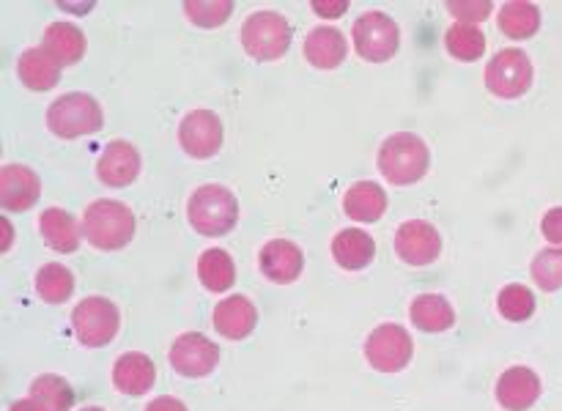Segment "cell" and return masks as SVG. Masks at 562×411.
<instances>
[{
  "label": "cell",
  "instance_id": "cell-10",
  "mask_svg": "<svg viewBox=\"0 0 562 411\" xmlns=\"http://www.w3.org/2000/svg\"><path fill=\"white\" fill-rule=\"evenodd\" d=\"M179 142L192 159H212L223 148V121L212 110H190L179 124Z\"/></svg>",
  "mask_w": 562,
  "mask_h": 411
},
{
  "label": "cell",
  "instance_id": "cell-22",
  "mask_svg": "<svg viewBox=\"0 0 562 411\" xmlns=\"http://www.w3.org/2000/svg\"><path fill=\"white\" fill-rule=\"evenodd\" d=\"M346 38L338 27L333 25H318L307 33L305 38V58L307 64L316 69H338L346 60Z\"/></svg>",
  "mask_w": 562,
  "mask_h": 411
},
{
  "label": "cell",
  "instance_id": "cell-40",
  "mask_svg": "<svg viewBox=\"0 0 562 411\" xmlns=\"http://www.w3.org/2000/svg\"><path fill=\"white\" fill-rule=\"evenodd\" d=\"M80 411H104V409H99V406H88V409H80Z\"/></svg>",
  "mask_w": 562,
  "mask_h": 411
},
{
  "label": "cell",
  "instance_id": "cell-38",
  "mask_svg": "<svg viewBox=\"0 0 562 411\" xmlns=\"http://www.w3.org/2000/svg\"><path fill=\"white\" fill-rule=\"evenodd\" d=\"M9 411H49V409L44 403H38L36 398H25V400H14Z\"/></svg>",
  "mask_w": 562,
  "mask_h": 411
},
{
  "label": "cell",
  "instance_id": "cell-25",
  "mask_svg": "<svg viewBox=\"0 0 562 411\" xmlns=\"http://www.w3.org/2000/svg\"><path fill=\"white\" fill-rule=\"evenodd\" d=\"M16 75L31 91H49L60 82V66L42 47H31L16 60Z\"/></svg>",
  "mask_w": 562,
  "mask_h": 411
},
{
  "label": "cell",
  "instance_id": "cell-37",
  "mask_svg": "<svg viewBox=\"0 0 562 411\" xmlns=\"http://www.w3.org/2000/svg\"><path fill=\"white\" fill-rule=\"evenodd\" d=\"M146 411H190L184 400L170 398V395H162V398H154L151 403L146 406Z\"/></svg>",
  "mask_w": 562,
  "mask_h": 411
},
{
  "label": "cell",
  "instance_id": "cell-4",
  "mask_svg": "<svg viewBox=\"0 0 562 411\" xmlns=\"http://www.w3.org/2000/svg\"><path fill=\"white\" fill-rule=\"evenodd\" d=\"M47 126L60 140H75V137L93 135L104 126L102 104L91 93L71 91L55 99L47 107Z\"/></svg>",
  "mask_w": 562,
  "mask_h": 411
},
{
  "label": "cell",
  "instance_id": "cell-13",
  "mask_svg": "<svg viewBox=\"0 0 562 411\" xmlns=\"http://www.w3.org/2000/svg\"><path fill=\"white\" fill-rule=\"evenodd\" d=\"M541 376L532 367L514 365L497 378V403L505 411H527L541 398Z\"/></svg>",
  "mask_w": 562,
  "mask_h": 411
},
{
  "label": "cell",
  "instance_id": "cell-17",
  "mask_svg": "<svg viewBox=\"0 0 562 411\" xmlns=\"http://www.w3.org/2000/svg\"><path fill=\"white\" fill-rule=\"evenodd\" d=\"M212 323L225 340H245L256 329L258 310L245 294H234L228 299L217 301L212 312Z\"/></svg>",
  "mask_w": 562,
  "mask_h": 411
},
{
  "label": "cell",
  "instance_id": "cell-12",
  "mask_svg": "<svg viewBox=\"0 0 562 411\" xmlns=\"http://www.w3.org/2000/svg\"><path fill=\"white\" fill-rule=\"evenodd\" d=\"M395 252L409 266H428L442 252V236L426 219H409L395 233Z\"/></svg>",
  "mask_w": 562,
  "mask_h": 411
},
{
  "label": "cell",
  "instance_id": "cell-7",
  "mask_svg": "<svg viewBox=\"0 0 562 411\" xmlns=\"http://www.w3.org/2000/svg\"><path fill=\"white\" fill-rule=\"evenodd\" d=\"M351 38H355V49L362 60L384 64L398 53L401 31L393 16H387L384 11H366L362 16H357Z\"/></svg>",
  "mask_w": 562,
  "mask_h": 411
},
{
  "label": "cell",
  "instance_id": "cell-19",
  "mask_svg": "<svg viewBox=\"0 0 562 411\" xmlns=\"http://www.w3.org/2000/svg\"><path fill=\"white\" fill-rule=\"evenodd\" d=\"M333 258L346 272H360V269L371 266L376 258V241L366 230L344 228L333 239Z\"/></svg>",
  "mask_w": 562,
  "mask_h": 411
},
{
  "label": "cell",
  "instance_id": "cell-30",
  "mask_svg": "<svg viewBox=\"0 0 562 411\" xmlns=\"http://www.w3.org/2000/svg\"><path fill=\"white\" fill-rule=\"evenodd\" d=\"M31 398L47 406L49 411H69L71 403H75V392H71L69 381L55 376V373H44V376L33 378Z\"/></svg>",
  "mask_w": 562,
  "mask_h": 411
},
{
  "label": "cell",
  "instance_id": "cell-33",
  "mask_svg": "<svg viewBox=\"0 0 562 411\" xmlns=\"http://www.w3.org/2000/svg\"><path fill=\"white\" fill-rule=\"evenodd\" d=\"M184 14L198 27H220L234 14V3L231 0H212V3L209 0H190V3H184Z\"/></svg>",
  "mask_w": 562,
  "mask_h": 411
},
{
  "label": "cell",
  "instance_id": "cell-20",
  "mask_svg": "<svg viewBox=\"0 0 562 411\" xmlns=\"http://www.w3.org/2000/svg\"><path fill=\"white\" fill-rule=\"evenodd\" d=\"M42 49L64 69V66H75L77 60L86 55V33L75 25V22H53L47 25L42 38Z\"/></svg>",
  "mask_w": 562,
  "mask_h": 411
},
{
  "label": "cell",
  "instance_id": "cell-18",
  "mask_svg": "<svg viewBox=\"0 0 562 411\" xmlns=\"http://www.w3.org/2000/svg\"><path fill=\"white\" fill-rule=\"evenodd\" d=\"M157 381V367H154L151 356L140 354V351H126L115 359L113 365V387L119 392L132 395H146L148 389Z\"/></svg>",
  "mask_w": 562,
  "mask_h": 411
},
{
  "label": "cell",
  "instance_id": "cell-35",
  "mask_svg": "<svg viewBox=\"0 0 562 411\" xmlns=\"http://www.w3.org/2000/svg\"><path fill=\"white\" fill-rule=\"evenodd\" d=\"M541 230L554 247H562V206L549 208L541 219Z\"/></svg>",
  "mask_w": 562,
  "mask_h": 411
},
{
  "label": "cell",
  "instance_id": "cell-23",
  "mask_svg": "<svg viewBox=\"0 0 562 411\" xmlns=\"http://www.w3.org/2000/svg\"><path fill=\"white\" fill-rule=\"evenodd\" d=\"M344 212L355 222H379L387 212V192L376 181H357L344 195Z\"/></svg>",
  "mask_w": 562,
  "mask_h": 411
},
{
  "label": "cell",
  "instance_id": "cell-16",
  "mask_svg": "<svg viewBox=\"0 0 562 411\" xmlns=\"http://www.w3.org/2000/svg\"><path fill=\"white\" fill-rule=\"evenodd\" d=\"M97 175L102 184L115 186V190L130 186L140 175V153L126 140L108 142V148H104L97 162Z\"/></svg>",
  "mask_w": 562,
  "mask_h": 411
},
{
  "label": "cell",
  "instance_id": "cell-24",
  "mask_svg": "<svg viewBox=\"0 0 562 411\" xmlns=\"http://www.w3.org/2000/svg\"><path fill=\"white\" fill-rule=\"evenodd\" d=\"M409 318L420 332H448L456 323V310L442 294H420L412 301Z\"/></svg>",
  "mask_w": 562,
  "mask_h": 411
},
{
  "label": "cell",
  "instance_id": "cell-11",
  "mask_svg": "<svg viewBox=\"0 0 562 411\" xmlns=\"http://www.w3.org/2000/svg\"><path fill=\"white\" fill-rule=\"evenodd\" d=\"M220 349L201 332H184L170 345V367L184 378H203L217 367Z\"/></svg>",
  "mask_w": 562,
  "mask_h": 411
},
{
  "label": "cell",
  "instance_id": "cell-5",
  "mask_svg": "<svg viewBox=\"0 0 562 411\" xmlns=\"http://www.w3.org/2000/svg\"><path fill=\"white\" fill-rule=\"evenodd\" d=\"M241 47L256 60H278L291 47V25L280 11H256L241 25Z\"/></svg>",
  "mask_w": 562,
  "mask_h": 411
},
{
  "label": "cell",
  "instance_id": "cell-2",
  "mask_svg": "<svg viewBox=\"0 0 562 411\" xmlns=\"http://www.w3.org/2000/svg\"><path fill=\"white\" fill-rule=\"evenodd\" d=\"M82 236L97 250H121L135 236V214L121 201L99 197V201L88 203V208L82 212Z\"/></svg>",
  "mask_w": 562,
  "mask_h": 411
},
{
  "label": "cell",
  "instance_id": "cell-29",
  "mask_svg": "<svg viewBox=\"0 0 562 411\" xmlns=\"http://www.w3.org/2000/svg\"><path fill=\"white\" fill-rule=\"evenodd\" d=\"M445 47H448V53L453 55L456 60L470 64V60L483 58V53H486V33L477 25L456 22V25L448 27V33H445Z\"/></svg>",
  "mask_w": 562,
  "mask_h": 411
},
{
  "label": "cell",
  "instance_id": "cell-8",
  "mask_svg": "<svg viewBox=\"0 0 562 411\" xmlns=\"http://www.w3.org/2000/svg\"><path fill=\"white\" fill-rule=\"evenodd\" d=\"M532 85V60L525 49H499L486 66V88L499 99H519Z\"/></svg>",
  "mask_w": 562,
  "mask_h": 411
},
{
  "label": "cell",
  "instance_id": "cell-36",
  "mask_svg": "<svg viewBox=\"0 0 562 411\" xmlns=\"http://www.w3.org/2000/svg\"><path fill=\"white\" fill-rule=\"evenodd\" d=\"M311 9L316 11V14L335 20V16H344L346 14L349 3H346V0H316V3H311Z\"/></svg>",
  "mask_w": 562,
  "mask_h": 411
},
{
  "label": "cell",
  "instance_id": "cell-31",
  "mask_svg": "<svg viewBox=\"0 0 562 411\" xmlns=\"http://www.w3.org/2000/svg\"><path fill=\"white\" fill-rule=\"evenodd\" d=\"M497 310L499 316L508 318V321L521 323L536 312V294H532L527 285L510 283L499 290L497 296Z\"/></svg>",
  "mask_w": 562,
  "mask_h": 411
},
{
  "label": "cell",
  "instance_id": "cell-9",
  "mask_svg": "<svg viewBox=\"0 0 562 411\" xmlns=\"http://www.w3.org/2000/svg\"><path fill=\"white\" fill-rule=\"evenodd\" d=\"M415 354L409 332L398 323H379L366 338V359L379 373H398L409 365Z\"/></svg>",
  "mask_w": 562,
  "mask_h": 411
},
{
  "label": "cell",
  "instance_id": "cell-1",
  "mask_svg": "<svg viewBox=\"0 0 562 411\" xmlns=\"http://www.w3.org/2000/svg\"><path fill=\"white\" fill-rule=\"evenodd\" d=\"M379 173L395 186L417 184L431 168V151L415 132H395L379 148Z\"/></svg>",
  "mask_w": 562,
  "mask_h": 411
},
{
  "label": "cell",
  "instance_id": "cell-26",
  "mask_svg": "<svg viewBox=\"0 0 562 411\" xmlns=\"http://www.w3.org/2000/svg\"><path fill=\"white\" fill-rule=\"evenodd\" d=\"M198 279H201L203 288L212 290V294H225V290L234 288L236 283L234 258L225 250H220V247L203 250L201 258H198Z\"/></svg>",
  "mask_w": 562,
  "mask_h": 411
},
{
  "label": "cell",
  "instance_id": "cell-27",
  "mask_svg": "<svg viewBox=\"0 0 562 411\" xmlns=\"http://www.w3.org/2000/svg\"><path fill=\"white\" fill-rule=\"evenodd\" d=\"M499 31L508 38H532L541 31V9L527 0H510L499 9Z\"/></svg>",
  "mask_w": 562,
  "mask_h": 411
},
{
  "label": "cell",
  "instance_id": "cell-15",
  "mask_svg": "<svg viewBox=\"0 0 562 411\" xmlns=\"http://www.w3.org/2000/svg\"><path fill=\"white\" fill-rule=\"evenodd\" d=\"M42 195V181L27 164H3L0 170V203L5 212H27Z\"/></svg>",
  "mask_w": 562,
  "mask_h": 411
},
{
  "label": "cell",
  "instance_id": "cell-14",
  "mask_svg": "<svg viewBox=\"0 0 562 411\" xmlns=\"http://www.w3.org/2000/svg\"><path fill=\"white\" fill-rule=\"evenodd\" d=\"M258 266H261V274L267 279L278 285H289L300 279L302 269H305V255H302L294 241L272 239L258 252Z\"/></svg>",
  "mask_w": 562,
  "mask_h": 411
},
{
  "label": "cell",
  "instance_id": "cell-39",
  "mask_svg": "<svg viewBox=\"0 0 562 411\" xmlns=\"http://www.w3.org/2000/svg\"><path fill=\"white\" fill-rule=\"evenodd\" d=\"M3 230H5V239H3V250H9V222L3 219Z\"/></svg>",
  "mask_w": 562,
  "mask_h": 411
},
{
  "label": "cell",
  "instance_id": "cell-34",
  "mask_svg": "<svg viewBox=\"0 0 562 411\" xmlns=\"http://www.w3.org/2000/svg\"><path fill=\"white\" fill-rule=\"evenodd\" d=\"M494 5L488 0H475V3H464V0H456V3H448V11L453 16H459L464 25H477V22L488 20L492 16Z\"/></svg>",
  "mask_w": 562,
  "mask_h": 411
},
{
  "label": "cell",
  "instance_id": "cell-6",
  "mask_svg": "<svg viewBox=\"0 0 562 411\" xmlns=\"http://www.w3.org/2000/svg\"><path fill=\"white\" fill-rule=\"evenodd\" d=\"M71 329L86 349H102V345L113 343V338L119 334L121 312L104 296H86L71 310Z\"/></svg>",
  "mask_w": 562,
  "mask_h": 411
},
{
  "label": "cell",
  "instance_id": "cell-32",
  "mask_svg": "<svg viewBox=\"0 0 562 411\" xmlns=\"http://www.w3.org/2000/svg\"><path fill=\"white\" fill-rule=\"evenodd\" d=\"M532 279L541 285V290H560L562 288V247H547L532 258Z\"/></svg>",
  "mask_w": 562,
  "mask_h": 411
},
{
  "label": "cell",
  "instance_id": "cell-21",
  "mask_svg": "<svg viewBox=\"0 0 562 411\" xmlns=\"http://www.w3.org/2000/svg\"><path fill=\"white\" fill-rule=\"evenodd\" d=\"M38 233H42L44 244L55 252H75L80 247V239H86L82 225L66 208L55 206L38 217Z\"/></svg>",
  "mask_w": 562,
  "mask_h": 411
},
{
  "label": "cell",
  "instance_id": "cell-28",
  "mask_svg": "<svg viewBox=\"0 0 562 411\" xmlns=\"http://www.w3.org/2000/svg\"><path fill=\"white\" fill-rule=\"evenodd\" d=\"M36 294L47 305H64L75 294V274L64 263H44L36 272Z\"/></svg>",
  "mask_w": 562,
  "mask_h": 411
},
{
  "label": "cell",
  "instance_id": "cell-3",
  "mask_svg": "<svg viewBox=\"0 0 562 411\" xmlns=\"http://www.w3.org/2000/svg\"><path fill=\"white\" fill-rule=\"evenodd\" d=\"M187 219L201 236H225L239 222V201L223 184H203L187 201Z\"/></svg>",
  "mask_w": 562,
  "mask_h": 411
}]
</instances>
